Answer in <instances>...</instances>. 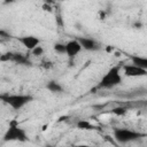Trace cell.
Listing matches in <instances>:
<instances>
[{
	"label": "cell",
	"instance_id": "7a4b0ae2",
	"mask_svg": "<svg viewBox=\"0 0 147 147\" xmlns=\"http://www.w3.org/2000/svg\"><path fill=\"white\" fill-rule=\"evenodd\" d=\"M122 83V75H121V67L114 65L111 67L100 79L95 90L100 88H113Z\"/></svg>",
	"mask_w": 147,
	"mask_h": 147
},
{
	"label": "cell",
	"instance_id": "44dd1931",
	"mask_svg": "<svg viewBox=\"0 0 147 147\" xmlns=\"http://www.w3.org/2000/svg\"><path fill=\"white\" fill-rule=\"evenodd\" d=\"M113 49H114V47H107V48H106V51H107V52H111Z\"/></svg>",
	"mask_w": 147,
	"mask_h": 147
},
{
	"label": "cell",
	"instance_id": "ba28073f",
	"mask_svg": "<svg viewBox=\"0 0 147 147\" xmlns=\"http://www.w3.org/2000/svg\"><path fill=\"white\" fill-rule=\"evenodd\" d=\"M65 48H67V55L70 59H72L82 51V45L79 44L78 39H71L65 44Z\"/></svg>",
	"mask_w": 147,
	"mask_h": 147
},
{
	"label": "cell",
	"instance_id": "30bf717a",
	"mask_svg": "<svg viewBox=\"0 0 147 147\" xmlns=\"http://www.w3.org/2000/svg\"><path fill=\"white\" fill-rule=\"evenodd\" d=\"M11 61L17 63V64H23V65H28L31 63L29 60V56L25 54H22V53H14Z\"/></svg>",
	"mask_w": 147,
	"mask_h": 147
},
{
	"label": "cell",
	"instance_id": "ffe728a7",
	"mask_svg": "<svg viewBox=\"0 0 147 147\" xmlns=\"http://www.w3.org/2000/svg\"><path fill=\"white\" fill-rule=\"evenodd\" d=\"M42 8H44L45 10H48V11H51V8H49L48 6H46V5H44V6H42Z\"/></svg>",
	"mask_w": 147,
	"mask_h": 147
},
{
	"label": "cell",
	"instance_id": "2e32d148",
	"mask_svg": "<svg viewBox=\"0 0 147 147\" xmlns=\"http://www.w3.org/2000/svg\"><path fill=\"white\" fill-rule=\"evenodd\" d=\"M113 113L116 115H124L126 113V108L125 107H118V108L113 109Z\"/></svg>",
	"mask_w": 147,
	"mask_h": 147
},
{
	"label": "cell",
	"instance_id": "d6986e66",
	"mask_svg": "<svg viewBox=\"0 0 147 147\" xmlns=\"http://www.w3.org/2000/svg\"><path fill=\"white\" fill-rule=\"evenodd\" d=\"M74 147H92V146H88V145H76Z\"/></svg>",
	"mask_w": 147,
	"mask_h": 147
},
{
	"label": "cell",
	"instance_id": "8fae6325",
	"mask_svg": "<svg viewBox=\"0 0 147 147\" xmlns=\"http://www.w3.org/2000/svg\"><path fill=\"white\" fill-rule=\"evenodd\" d=\"M46 88L52 93H61V92H63L62 85L56 80H49L46 84Z\"/></svg>",
	"mask_w": 147,
	"mask_h": 147
},
{
	"label": "cell",
	"instance_id": "9a60e30c",
	"mask_svg": "<svg viewBox=\"0 0 147 147\" xmlns=\"http://www.w3.org/2000/svg\"><path fill=\"white\" fill-rule=\"evenodd\" d=\"M31 53H32V55H34V56H40V55H42V53H44V48L39 45V46H37L33 51H31Z\"/></svg>",
	"mask_w": 147,
	"mask_h": 147
},
{
	"label": "cell",
	"instance_id": "6da1fadb",
	"mask_svg": "<svg viewBox=\"0 0 147 147\" xmlns=\"http://www.w3.org/2000/svg\"><path fill=\"white\" fill-rule=\"evenodd\" d=\"M29 140V137L26 134V131L20 126L18 122L16 119H11L9 122L8 129L6 130L2 141L8 142V141H18V142H25Z\"/></svg>",
	"mask_w": 147,
	"mask_h": 147
},
{
	"label": "cell",
	"instance_id": "3957f363",
	"mask_svg": "<svg viewBox=\"0 0 147 147\" xmlns=\"http://www.w3.org/2000/svg\"><path fill=\"white\" fill-rule=\"evenodd\" d=\"M0 99L3 103L8 105L15 110H18L23 108L25 105L31 102L33 100V96L30 94H9V93H3L0 95Z\"/></svg>",
	"mask_w": 147,
	"mask_h": 147
},
{
	"label": "cell",
	"instance_id": "ac0fdd59",
	"mask_svg": "<svg viewBox=\"0 0 147 147\" xmlns=\"http://www.w3.org/2000/svg\"><path fill=\"white\" fill-rule=\"evenodd\" d=\"M133 26H134L136 29H141V26H142V24H141V22H136V23L133 24Z\"/></svg>",
	"mask_w": 147,
	"mask_h": 147
},
{
	"label": "cell",
	"instance_id": "4fadbf2b",
	"mask_svg": "<svg viewBox=\"0 0 147 147\" xmlns=\"http://www.w3.org/2000/svg\"><path fill=\"white\" fill-rule=\"evenodd\" d=\"M53 48H54V51H55L57 54H67L65 44H62V42H55V44L53 45Z\"/></svg>",
	"mask_w": 147,
	"mask_h": 147
},
{
	"label": "cell",
	"instance_id": "7402d4cb",
	"mask_svg": "<svg viewBox=\"0 0 147 147\" xmlns=\"http://www.w3.org/2000/svg\"><path fill=\"white\" fill-rule=\"evenodd\" d=\"M45 147H55V146H52V145H47V146H45Z\"/></svg>",
	"mask_w": 147,
	"mask_h": 147
},
{
	"label": "cell",
	"instance_id": "7c38bea8",
	"mask_svg": "<svg viewBox=\"0 0 147 147\" xmlns=\"http://www.w3.org/2000/svg\"><path fill=\"white\" fill-rule=\"evenodd\" d=\"M76 126H77L78 129H80V130H94V129H96L95 125L91 124V123H90L88 121H86V119H80V121H78L77 124H76Z\"/></svg>",
	"mask_w": 147,
	"mask_h": 147
},
{
	"label": "cell",
	"instance_id": "5bb4252c",
	"mask_svg": "<svg viewBox=\"0 0 147 147\" xmlns=\"http://www.w3.org/2000/svg\"><path fill=\"white\" fill-rule=\"evenodd\" d=\"M13 52H7V53H5V54H2L1 56H0V61H2V62H6V61H11V59H13Z\"/></svg>",
	"mask_w": 147,
	"mask_h": 147
},
{
	"label": "cell",
	"instance_id": "8992f818",
	"mask_svg": "<svg viewBox=\"0 0 147 147\" xmlns=\"http://www.w3.org/2000/svg\"><path fill=\"white\" fill-rule=\"evenodd\" d=\"M79 44L82 45V48L88 52H95L100 49V45L98 44V41L93 38H87V37H79L77 38Z\"/></svg>",
	"mask_w": 147,
	"mask_h": 147
},
{
	"label": "cell",
	"instance_id": "5b68a950",
	"mask_svg": "<svg viewBox=\"0 0 147 147\" xmlns=\"http://www.w3.org/2000/svg\"><path fill=\"white\" fill-rule=\"evenodd\" d=\"M17 40L29 51H33L37 46L40 45V39L34 36H23V37H17Z\"/></svg>",
	"mask_w": 147,
	"mask_h": 147
},
{
	"label": "cell",
	"instance_id": "9c48e42d",
	"mask_svg": "<svg viewBox=\"0 0 147 147\" xmlns=\"http://www.w3.org/2000/svg\"><path fill=\"white\" fill-rule=\"evenodd\" d=\"M130 59H131L132 64H134V65H137V67H139V68H141V69L147 71V57L146 56L132 55V56H130Z\"/></svg>",
	"mask_w": 147,
	"mask_h": 147
},
{
	"label": "cell",
	"instance_id": "52a82bcc",
	"mask_svg": "<svg viewBox=\"0 0 147 147\" xmlns=\"http://www.w3.org/2000/svg\"><path fill=\"white\" fill-rule=\"evenodd\" d=\"M124 70V75L127 77H142V76H147V71L134 65V64H125L123 67Z\"/></svg>",
	"mask_w": 147,
	"mask_h": 147
},
{
	"label": "cell",
	"instance_id": "e0dca14e",
	"mask_svg": "<svg viewBox=\"0 0 147 147\" xmlns=\"http://www.w3.org/2000/svg\"><path fill=\"white\" fill-rule=\"evenodd\" d=\"M0 36H1V38H6V39H9L10 38V34L7 33L5 30H0Z\"/></svg>",
	"mask_w": 147,
	"mask_h": 147
},
{
	"label": "cell",
	"instance_id": "277c9868",
	"mask_svg": "<svg viewBox=\"0 0 147 147\" xmlns=\"http://www.w3.org/2000/svg\"><path fill=\"white\" fill-rule=\"evenodd\" d=\"M145 136H146L145 133H140L138 131H134L131 129H125V127L114 130V138L119 144H127V142L138 140Z\"/></svg>",
	"mask_w": 147,
	"mask_h": 147
}]
</instances>
